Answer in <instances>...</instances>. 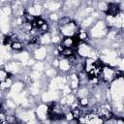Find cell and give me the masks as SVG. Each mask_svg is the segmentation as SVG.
Here are the masks:
<instances>
[{
  "label": "cell",
  "mask_w": 124,
  "mask_h": 124,
  "mask_svg": "<svg viewBox=\"0 0 124 124\" xmlns=\"http://www.w3.org/2000/svg\"><path fill=\"white\" fill-rule=\"evenodd\" d=\"M117 74H118L117 71H114V70H112L111 68H108V67H105L102 71L103 78L107 81L113 80L115 78H117Z\"/></svg>",
  "instance_id": "obj_1"
},
{
  "label": "cell",
  "mask_w": 124,
  "mask_h": 124,
  "mask_svg": "<svg viewBox=\"0 0 124 124\" xmlns=\"http://www.w3.org/2000/svg\"><path fill=\"white\" fill-rule=\"evenodd\" d=\"M77 30V25L75 24V22H70L67 25L62 26L61 28V32L63 35L65 36H72Z\"/></svg>",
  "instance_id": "obj_2"
},
{
  "label": "cell",
  "mask_w": 124,
  "mask_h": 124,
  "mask_svg": "<svg viewBox=\"0 0 124 124\" xmlns=\"http://www.w3.org/2000/svg\"><path fill=\"white\" fill-rule=\"evenodd\" d=\"M107 13L108 16H116L119 13V6L115 3H110L108 4V10H107Z\"/></svg>",
  "instance_id": "obj_3"
},
{
  "label": "cell",
  "mask_w": 124,
  "mask_h": 124,
  "mask_svg": "<svg viewBox=\"0 0 124 124\" xmlns=\"http://www.w3.org/2000/svg\"><path fill=\"white\" fill-rule=\"evenodd\" d=\"M62 45L65 47H72L76 45V41L72 36H67L66 38H64V40L62 41Z\"/></svg>",
  "instance_id": "obj_4"
},
{
  "label": "cell",
  "mask_w": 124,
  "mask_h": 124,
  "mask_svg": "<svg viewBox=\"0 0 124 124\" xmlns=\"http://www.w3.org/2000/svg\"><path fill=\"white\" fill-rule=\"evenodd\" d=\"M61 54H63V56H65V57L68 58L69 56H71V55L74 54V50H73L72 47H65L64 50L61 52Z\"/></svg>",
  "instance_id": "obj_5"
},
{
  "label": "cell",
  "mask_w": 124,
  "mask_h": 124,
  "mask_svg": "<svg viewBox=\"0 0 124 124\" xmlns=\"http://www.w3.org/2000/svg\"><path fill=\"white\" fill-rule=\"evenodd\" d=\"M11 46H12V48H13L14 50H19V49L22 48V45H21V43H19V42H17V41L13 42L12 45H11Z\"/></svg>",
  "instance_id": "obj_6"
},
{
  "label": "cell",
  "mask_w": 124,
  "mask_h": 124,
  "mask_svg": "<svg viewBox=\"0 0 124 124\" xmlns=\"http://www.w3.org/2000/svg\"><path fill=\"white\" fill-rule=\"evenodd\" d=\"M7 78H9V74H8L7 71H5V70L2 69L0 71V79H1V81H4Z\"/></svg>",
  "instance_id": "obj_7"
},
{
  "label": "cell",
  "mask_w": 124,
  "mask_h": 124,
  "mask_svg": "<svg viewBox=\"0 0 124 124\" xmlns=\"http://www.w3.org/2000/svg\"><path fill=\"white\" fill-rule=\"evenodd\" d=\"M73 115H74V118L75 119H78L80 116H81V111L79 110V108H73Z\"/></svg>",
  "instance_id": "obj_8"
},
{
  "label": "cell",
  "mask_w": 124,
  "mask_h": 124,
  "mask_svg": "<svg viewBox=\"0 0 124 124\" xmlns=\"http://www.w3.org/2000/svg\"><path fill=\"white\" fill-rule=\"evenodd\" d=\"M70 22H71V20H70V17H68V16H64V17H62V18L59 20V24L62 25V26L67 25V24H69Z\"/></svg>",
  "instance_id": "obj_9"
},
{
  "label": "cell",
  "mask_w": 124,
  "mask_h": 124,
  "mask_svg": "<svg viewBox=\"0 0 124 124\" xmlns=\"http://www.w3.org/2000/svg\"><path fill=\"white\" fill-rule=\"evenodd\" d=\"M78 39L81 40V41H85L87 39V33L85 31H82L80 30L79 31V34H78Z\"/></svg>",
  "instance_id": "obj_10"
},
{
  "label": "cell",
  "mask_w": 124,
  "mask_h": 124,
  "mask_svg": "<svg viewBox=\"0 0 124 124\" xmlns=\"http://www.w3.org/2000/svg\"><path fill=\"white\" fill-rule=\"evenodd\" d=\"M60 67H61V69H62V70L66 71V70L70 67V63H69V62H67V61H61V63H60Z\"/></svg>",
  "instance_id": "obj_11"
},
{
  "label": "cell",
  "mask_w": 124,
  "mask_h": 124,
  "mask_svg": "<svg viewBox=\"0 0 124 124\" xmlns=\"http://www.w3.org/2000/svg\"><path fill=\"white\" fill-rule=\"evenodd\" d=\"M88 99L86 98V97H81L80 99H79V104L81 105V106H87L88 105Z\"/></svg>",
  "instance_id": "obj_12"
},
{
  "label": "cell",
  "mask_w": 124,
  "mask_h": 124,
  "mask_svg": "<svg viewBox=\"0 0 124 124\" xmlns=\"http://www.w3.org/2000/svg\"><path fill=\"white\" fill-rule=\"evenodd\" d=\"M36 23H37V27L40 28V27H41L44 23H46V22H45V20H44L43 18H40V17H39V18H36Z\"/></svg>",
  "instance_id": "obj_13"
},
{
  "label": "cell",
  "mask_w": 124,
  "mask_h": 124,
  "mask_svg": "<svg viewBox=\"0 0 124 124\" xmlns=\"http://www.w3.org/2000/svg\"><path fill=\"white\" fill-rule=\"evenodd\" d=\"M40 29L43 31V32H45V31H47V29H48V25L46 24V23H44L41 27H40Z\"/></svg>",
  "instance_id": "obj_14"
},
{
  "label": "cell",
  "mask_w": 124,
  "mask_h": 124,
  "mask_svg": "<svg viewBox=\"0 0 124 124\" xmlns=\"http://www.w3.org/2000/svg\"><path fill=\"white\" fill-rule=\"evenodd\" d=\"M73 118H74L73 112H68V113L66 114V119H68V120H71V119H73Z\"/></svg>",
  "instance_id": "obj_15"
},
{
  "label": "cell",
  "mask_w": 124,
  "mask_h": 124,
  "mask_svg": "<svg viewBox=\"0 0 124 124\" xmlns=\"http://www.w3.org/2000/svg\"><path fill=\"white\" fill-rule=\"evenodd\" d=\"M51 41H52L53 43H57V42H59V41H60V39H59V37H58V36H55V37H53V38L51 39Z\"/></svg>",
  "instance_id": "obj_16"
},
{
  "label": "cell",
  "mask_w": 124,
  "mask_h": 124,
  "mask_svg": "<svg viewBox=\"0 0 124 124\" xmlns=\"http://www.w3.org/2000/svg\"><path fill=\"white\" fill-rule=\"evenodd\" d=\"M50 17H51V19H56V17H57V16H56V15L54 14V15H51V16H50Z\"/></svg>",
  "instance_id": "obj_17"
}]
</instances>
